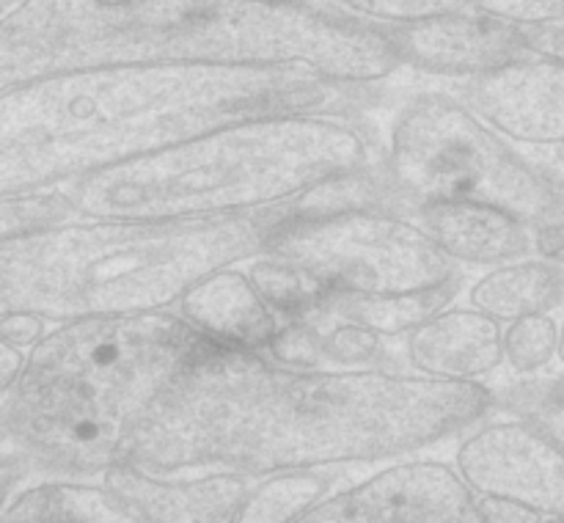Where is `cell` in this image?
I'll return each mask as SVG.
<instances>
[{"label": "cell", "instance_id": "1", "mask_svg": "<svg viewBox=\"0 0 564 523\" xmlns=\"http://www.w3.org/2000/svg\"><path fill=\"white\" fill-rule=\"evenodd\" d=\"M494 413L490 385L411 369H295L264 352L207 345L158 402L130 460L160 473L246 477L405 460Z\"/></svg>", "mask_w": 564, "mask_h": 523}, {"label": "cell", "instance_id": "2", "mask_svg": "<svg viewBox=\"0 0 564 523\" xmlns=\"http://www.w3.org/2000/svg\"><path fill=\"white\" fill-rule=\"evenodd\" d=\"M375 88L297 69L124 64L0 91V196L75 185L198 135L281 113L352 116Z\"/></svg>", "mask_w": 564, "mask_h": 523}, {"label": "cell", "instance_id": "3", "mask_svg": "<svg viewBox=\"0 0 564 523\" xmlns=\"http://www.w3.org/2000/svg\"><path fill=\"white\" fill-rule=\"evenodd\" d=\"M124 64L297 69L378 88L402 69L383 31L273 0H20L0 20V91Z\"/></svg>", "mask_w": 564, "mask_h": 523}, {"label": "cell", "instance_id": "4", "mask_svg": "<svg viewBox=\"0 0 564 523\" xmlns=\"http://www.w3.org/2000/svg\"><path fill=\"white\" fill-rule=\"evenodd\" d=\"M207 345L180 312L53 325L3 394L6 455L58 479L105 477Z\"/></svg>", "mask_w": 564, "mask_h": 523}, {"label": "cell", "instance_id": "5", "mask_svg": "<svg viewBox=\"0 0 564 523\" xmlns=\"http://www.w3.org/2000/svg\"><path fill=\"white\" fill-rule=\"evenodd\" d=\"M378 160L380 146L352 116L281 113L218 127L69 190L80 218H242L297 207Z\"/></svg>", "mask_w": 564, "mask_h": 523}, {"label": "cell", "instance_id": "6", "mask_svg": "<svg viewBox=\"0 0 564 523\" xmlns=\"http://www.w3.org/2000/svg\"><path fill=\"white\" fill-rule=\"evenodd\" d=\"M292 209L215 220L75 218L3 240L0 308H28L53 325L176 312L209 275L262 257Z\"/></svg>", "mask_w": 564, "mask_h": 523}, {"label": "cell", "instance_id": "7", "mask_svg": "<svg viewBox=\"0 0 564 523\" xmlns=\"http://www.w3.org/2000/svg\"><path fill=\"white\" fill-rule=\"evenodd\" d=\"M378 176L391 207L474 201L505 209L538 231L564 226V185L540 157L501 135L457 94L408 99L380 146Z\"/></svg>", "mask_w": 564, "mask_h": 523}, {"label": "cell", "instance_id": "8", "mask_svg": "<svg viewBox=\"0 0 564 523\" xmlns=\"http://www.w3.org/2000/svg\"><path fill=\"white\" fill-rule=\"evenodd\" d=\"M375 171L308 198L264 253L301 268L325 295H408L463 279L411 213L383 204Z\"/></svg>", "mask_w": 564, "mask_h": 523}, {"label": "cell", "instance_id": "9", "mask_svg": "<svg viewBox=\"0 0 564 523\" xmlns=\"http://www.w3.org/2000/svg\"><path fill=\"white\" fill-rule=\"evenodd\" d=\"M295 523H485L477 493L455 466L405 457L325 495Z\"/></svg>", "mask_w": 564, "mask_h": 523}, {"label": "cell", "instance_id": "10", "mask_svg": "<svg viewBox=\"0 0 564 523\" xmlns=\"http://www.w3.org/2000/svg\"><path fill=\"white\" fill-rule=\"evenodd\" d=\"M494 416L460 435L455 468L463 482L477 495L564 517V451L534 424L507 413Z\"/></svg>", "mask_w": 564, "mask_h": 523}, {"label": "cell", "instance_id": "11", "mask_svg": "<svg viewBox=\"0 0 564 523\" xmlns=\"http://www.w3.org/2000/svg\"><path fill=\"white\" fill-rule=\"evenodd\" d=\"M457 97L516 146L554 152L564 146V64L527 58L463 83Z\"/></svg>", "mask_w": 564, "mask_h": 523}, {"label": "cell", "instance_id": "12", "mask_svg": "<svg viewBox=\"0 0 564 523\" xmlns=\"http://www.w3.org/2000/svg\"><path fill=\"white\" fill-rule=\"evenodd\" d=\"M378 31L389 39L402 66L424 75L457 77L463 83L529 55L518 28L477 14L474 9Z\"/></svg>", "mask_w": 564, "mask_h": 523}, {"label": "cell", "instance_id": "13", "mask_svg": "<svg viewBox=\"0 0 564 523\" xmlns=\"http://www.w3.org/2000/svg\"><path fill=\"white\" fill-rule=\"evenodd\" d=\"M405 369L457 385L505 378V325L468 303H452L402 339Z\"/></svg>", "mask_w": 564, "mask_h": 523}, {"label": "cell", "instance_id": "14", "mask_svg": "<svg viewBox=\"0 0 564 523\" xmlns=\"http://www.w3.org/2000/svg\"><path fill=\"white\" fill-rule=\"evenodd\" d=\"M105 484L152 523H235L251 495L246 473L209 471L204 477L165 479L132 460L110 468Z\"/></svg>", "mask_w": 564, "mask_h": 523}, {"label": "cell", "instance_id": "15", "mask_svg": "<svg viewBox=\"0 0 564 523\" xmlns=\"http://www.w3.org/2000/svg\"><path fill=\"white\" fill-rule=\"evenodd\" d=\"M455 268L490 270L540 253L538 229L505 209L474 201H433L408 209Z\"/></svg>", "mask_w": 564, "mask_h": 523}, {"label": "cell", "instance_id": "16", "mask_svg": "<svg viewBox=\"0 0 564 523\" xmlns=\"http://www.w3.org/2000/svg\"><path fill=\"white\" fill-rule=\"evenodd\" d=\"M264 356L295 369H405L402 341H391L319 303L284 319Z\"/></svg>", "mask_w": 564, "mask_h": 523}, {"label": "cell", "instance_id": "17", "mask_svg": "<svg viewBox=\"0 0 564 523\" xmlns=\"http://www.w3.org/2000/svg\"><path fill=\"white\" fill-rule=\"evenodd\" d=\"M176 312L213 345L226 350L268 352L284 317L270 306L246 264L226 268L198 284Z\"/></svg>", "mask_w": 564, "mask_h": 523}, {"label": "cell", "instance_id": "18", "mask_svg": "<svg viewBox=\"0 0 564 523\" xmlns=\"http://www.w3.org/2000/svg\"><path fill=\"white\" fill-rule=\"evenodd\" d=\"M466 303L501 325L538 314L560 317L564 314V259L534 253L482 270L466 286Z\"/></svg>", "mask_w": 564, "mask_h": 523}, {"label": "cell", "instance_id": "19", "mask_svg": "<svg viewBox=\"0 0 564 523\" xmlns=\"http://www.w3.org/2000/svg\"><path fill=\"white\" fill-rule=\"evenodd\" d=\"M6 523H152L105 484L53 479L20 493Z\"/></svg>", "mask_w": 564, "mask_h": 523}, {"label": "cell", "instance_id": "20", "mask_svg": "<svg viewBox=\"0 0 564 523\" xmlns=\"http://www.w3.org/2000/svg\"><path fill=\"white\" fill-rule=\"evenodd\" d=\"M463 290H466V275L449 281V284L433 286V290L408 292V295H328L323 306H328L339 317L352 319V323L386 336V339L402 341L419 325H424L435 314L457 303Z\"/></svg>", "mask_w": 564, "mask_h": 523}, {"label": "cell", "instance_id": "21", "mask_svg": "<svg viewBox=\"0 0 564 523\" xmlns=\"http://www.w3.org/2000/svg\"><path fill=\"white\" fill-rule=\"evenodd\" d=\"M490 391H494L496 413L534 424L564 451V367L529 378L505 374L490 385Z\"/></svg>", "mask_w": 564, "mask_h": 523}, {"label": "cell", "instance_id": "22", "mask_svg": "<svg viewBox=\"0 0 564 523\" xmlns=\"http://www.w3.org/2000/svg\"><path fill=\"white\" fill-rule=\"evenodd\" d=\"M336 473L325 468L308 471H284L264 479L257 490H251L242 510L240 523H295L312 506L325 499L334 484Z\"/></svg>", "mask_w": 564, "mask_h": 523}, {"label": "cell", "instance_id": "23", "mask_svg": "<svg viewBox=\"0 0 564 523\" xmlns=\"http://www.w3.org/2000/svg\"><path fill=\"white\" fill-rule=\"evenodd\" d=\"M80 218L69 185L0 196V242L39 235Z\"/></svg>", "mask_w": 564, "mask_h": 523}, {"label": "cell", "instance_id": "24", "mask_svg": "<svg viewBox=\"0 0 564 523\" xmlns=\"http://www.w3.org/2000/svg\"><path fill=\"white\" fill-rule=\"evenodd\" d=\"M246 270L264 301L284 319L303 317L328 297L301 268H295L286 259L273 257V253H262L259 259L248 262Z\"/></svg>", "mask_w": 564, "mask_h": 523}, {"label": "cell", "instance_id": "25", "mask_svg": "<svg viewBox=\"0 0 564 523\" xmlns=\"http://www.w3.org/2000/svg\"><path fill=\"white\" fill-rule=\"evenodd\" d=\"M560 367V317L538 314L505 325V374L529 378Z\"/></svg>", "mask_w": 564, "mask_h": 523}, {"label": "cell", "instance_id": "26", "mask_svg": "<svg viewBox=\"0 0 564 523\" xmlns=\"http://www.w3.org/2000/svg\"><path fill=\"white\" fill-rule=\"evenodd\" d=\"M336 14L369 28H397L471 9V0H330Z\"/></svg>", "mask_w": 564, "mask_h": 523}, {"label": "cell", "instance_id": "27", "mask_svg": "<svg viewBox=\"0 0 564 523\" xmlns=\"http://www.w3.org/2000/svg\"><path fill=\"white\" fill-rule=\"evenodd\" d=\"M471 9L512 28L564 22V0H471Z\"/></svg>", "mask_w": 564, "mask_h": 523}, {"label": "cell", "instance_id": "28", "mask_svg": "<svg viewBox=\"0 0 564 523\" xmlns=\"http://www.w3.org/2000/svg\"><path fill=\"white\" fill-rule=\"evenodd\" d=\"M50 328L53 323L42 314L28 312V308H0V341L17 350L31 352L50 334Z\"/></svg>", "mask_w": 564, "mask_h": 523}, {"label": "cell", "instance_id": "29", "mask_svg": "<svg viewBox=\"0 0 564 523\" xmlns=\"http://www.w3.org/2000/svg\"><path fill=\"white\" fill-rule=\"evenodd\" d=\"M518 33H521V42L529 55L564 64V22H556V25L518 28Z\"/></svg>", "mask_w": 564, "mask_h": 523}, {"label": "cell", "instance_id": "30", "mask_svg": "<svg viewBox=\"0 0 564 523\" xmlns=\"http://www.w3.org/2000/svg\"><path fill=\"white\" fill-rule=\"evenodd\" d=\"M479 515L485 523H543V512L510 499H494V495H477Z\"/></svg>", "mask_w": 564, "mask_h": 523}, {"label": "cell", "instance_id": "31", "mask_svg": "<svg viewBox=\"0 0 564 523\" xmlns=\"http://www.w3.org/2000/svg\"><path fill=\"white\" fill-rule=\"evenodd\" d=\"M28 367V352L0 341V394H9L22 380Z\"/></svg>", "mask_w": 564, "mask_h": 523}, {"label": "cell", "instance_id": "32", "mask_svg": "<svg viewBox=\"0 0 564 523\" xmlns=\"http://www.w3.org/2000/svg\"><path fill=\"white\" fill-rule=\"evenodd\" d=\"M545 163V168L551 171V174L556 176V179L564 185V146L554 149V152H543V157H540Z\"/></svg>", "mask_w": 564, "mask_h": 523}, {"label": "cell", "instance_id": "33", "mask_svg": "<svg viewBox=\"0 0 564 523\" xmlns=\"http://www.w3.org/2000/svg\"><path fill=\"white\" fill-rule=\"evenodd\" d=\"M560 367H564V314L560 317Z\"/></svg>", "mask_w": 564, "mask_h": 523}, {"label": "cell", "instance_id": "34", "mask_svg": "<svg viewBox=\"0 0 564 523\" xmlns=\"http://www.w3.org/2000/svg\"><path fill=\"white\" fill-rule=\"evenodd\" d=\"M543 523H564V517H560V515H549Z\"/></svg>", "mask_w": 564, "mask_h": 523}, {"label": "cell", "instance_id": "35", "mask_svg": "<svg viewBox=\"0 0 564 523\" xmlns=\"http://www.w3.org/2000/svg\"><path fill=\"white\" fill-rule=\"evenodd\" d=\"M273 3H306V0H273Z\"/></svg>", "mask_w": 564, "mask_h": 523}, {"label": "cell", "instance_id": "36", "mask_svg": "<svg viewBox=\"0 0 564 523\" xmlns=\"http://www.w3.org/2000/svg\"><path fill=\"white\" fill-rule=\"evenodd\" d=\"M3 3H6V0H3ZM17 3H20V0H17Z\"/></svg>", "mask_w": 564, "mask_h": 523}]
</instances>
